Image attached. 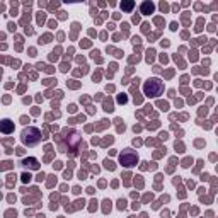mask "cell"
<instances>
[{"mask_svg": "<svg viewBox=\"0 0 218 218\" xmlns=\"http://www.w3.org/2000/svg\"><path fill=\"white\" fill-rule=\"evenodd\" d=\"M24 165L29 167V169H38V160L36 159H29V160H24Z\"/></svg>", "mask_w": 218, "mask_h": 218, "instance_id": "6", "label": "cell"}, {"mask_svg": "<svg viewBox=\"0 0 218 218\" xmlns=\"http://www.w3.org/2000/svg\"><path fill=\"white\" fill-rule=\"evenodd\" d=\"M162 90H164V82L160 78H148V80L143 83V94L148 96V97L160 96Z\"/></svg>", "mask_w": 218, "mask_h": 218, "instance_id": "2", "label": "cell"}, {"mask_svg": "<svg viewBox=\"0 0 218 218\" xmlns=\"http://www.w3.org/2000/svg\"><path fill=\"white\" fill-rule=\"evenodd\" d=\"M21 140H22V143L27 145V147H36V145L41 141V131H39L38 128H34V126H27V128H24L22 133H21Z\"/></svg>", "mask_w": 218, "mask_h": 218, "instance_id": "1", "label": "cell"}, {"mask_svg": "<svg viewBox=\"0 0 218 218\" xmlns=\"http://www.w3.org/2000/svg\"><path fill=\"white\" fill-rule=\"evenodd\" d=\"M133 7V2H128V3H125V5H123V9H126V10H130Z\"/></svg>", "mask_w": 218, "mask_h": 218, "instance_id": "8", "label": "cell"}, {"mask_svg": "<svg viewBox=\"0 0 218 218\" xmlns=\"http://www.w3.org/2000/svg\"><path fill=\"white\" fill-rule=\"evenodd\" d=\"M104 164H106V167H107V169H114V164H112L111 160H106Z\"/></svg>", "mask_w": 218, "mask_h": 218, "instance_id": "7", "label": "cell"}, {"mask_svg": "<svg viewBox=\"0 0 218 218\" xmlns=\"http://www.w3.org/2000/svg\"><path fill=\"white\" fill-rule=\"evenodd\" d=\"M119 160H121V164L125 167H133V165H136V162H138V155L133 150L126 148V150L119 155Z\"/></svg>", "mask_w": 218, "mask_h": 218, "instance_id": "3", "label": "cell"}, {"mask_svg": "<svg viewBox=\"0 0 218 218\" xmlns=\"http://www.w3.org/2000/svg\"><path fill=\"white\" fill-rule=\"evenodd\" d=\"M2 131L3 133H10V131H12V125H10L9 119H3V121H2Z\"/></svg>", "mask_w": 218, "mask_h": 218, "instance_id": "5", "label": "cell"}, {"mask_svg": "<svg viewBox=\"0 0 218 218\" xmlns=\"http://www.w3.org/2000/svg\"><path fill=\"white\" fill-rule=\"evenodd\" d=\"M152 12H154V5L150 2H145L141 5V14H152Z\"/></svg>", "mask_w": 218, "mask_h": 218, "instance_id": "4", "label": "cell"}]
</instances>
